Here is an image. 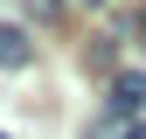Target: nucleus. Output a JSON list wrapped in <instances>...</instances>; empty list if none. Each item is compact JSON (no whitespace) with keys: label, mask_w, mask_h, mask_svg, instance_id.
I'll use <instances>...</instances> for the list:
<instances>
[{"label":"nucleus","mask_w":146,"mask_h":139,"mask_svg":"<svg viewBox=\"0 0 146 139\" xmlns=\"http://www.w3.org/2000/svg\"><path fill=\"white\" fill-rule=\"evenodd\" d=\"M70 7H104V0H70Z\"/></svg>","instance_id":"nucleus-6"},{"label":"nucleus","mask_w":146,"mask_h":139,"mask_svg":"<svg viewBox=\"0 0 146 139\" xmlns=\"http://www.w3.org/2000/svg\"><path fill=\"white\" fill-rule=\"evenodd\" d=\"M0 139H7V132H0Z\"/></svg>","instance_id":"nucleus-8"},{"label":"nucleus","mask_w":146,"mask_h":139,"mask_svg":"<svg viewBox=\"0 0 146 139\" xmlns=\"http://www.w3.org/2000/svg\"><path fill=\"white\" fill-rule=\"evenodd\" d=\"M90 139H125V132H111V125H90Z\"/></svg>","instance_id":"nucleus-4"},{"label":"nucleus","mask_w":146,"mask_h":139,"mask_svg":"<svg viewBox=\"0 0 146 139\" xmlns=\"http://www.w3.org/2000/svg\"><path fill=\"white\" fill-rule=\"evenodd\" d=\"M132 28H139V35H146V14H139V21H132Z\"/></svg>","instance_id":"nucleus-7"},{"label":"nucleus","mask_w":146,"mask_h":139,"mask_svg":"<svg viewBox=\"0 0 146 139\" xmlns=\"http://www.w3.org/2000/svg\"><path fill=\"white\" fill-rule=\"evenodd\" d=\"M139 111H146V70H118L111 77V118L139 125Z\"/></svg>","instance_id":"nucleus-1"},{"label":"nucleus","mask_w":146,"mask_h":139,"mask_svg":"<svg viewBox=\"0 0 146 139\" xmlns=\"http://www.w3.org/2000/svg\"><path fill=\"white\" fill-rule=\"evenodd\" d=\"M125 139H146V118H139V125H125Z\"/></svg>","instance_id":"nucleus-5"},{"label":"nucleus","mask_w":146,"mask_h":139,"mask_svg":"<svg viewBox=\"0 0 146 139\" xmlns=\"http://www.w3.org/2000/svg\"><path fill=\"white\" fill-rule=\"evenodd\" d=\"M35 56V42H28V28H14V21H0V70H28Z\"/></svg>","instance_id":"nucleus-2"},{"label":"nucleus","mask_w":146,"mask_h":139,"mask_svg":"<svg viewBox=\"0 0 146 139\" xmlns=\"http://www.w3.org/2000/svg\"><path fill=\"white\" fill-rule=\"evenodd\" d=\"M21 7L35 14V21H63V0H21Z\"/></svg>","instance_id":"nucleus-3"}]
</instances>
